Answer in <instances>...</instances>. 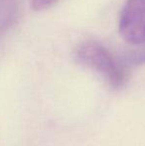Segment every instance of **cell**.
Instances as JSON below:
<instances>
[{
    "label": "cell",
    "mask_w": 145,
    "mask_h": 146,
    "mask_svg": "<svg viewBox=\"0 0 145 146\" xmlns=\"http://www.w3.org/2000/svg\"><path fill=\"white\" fill-rule=\"evenodd\" d=\"M75 57L77 63L97 72L114 90L123 88L128 80V73L121 61L99 43L87 41L77 47Z\"/></svg>",
    "instance_id": "1"
},
{
    "label": "cell",
    "mask_w": 145,
    "mask_h": 146,
    "mask_svg": "<svg viewBox=\"0 0 145 146\" xmlns=\"http://www.w3.org/2000/svg\"><path fill=\"white\" fill-rule=\"evenodd\" d=\"M124 66H139L145 64V50L134 52L124 57L123 61L121 62Z\"/></svg>",
    "instance_id": "4"
},
{
    "label": "cell",
    "mask_w": 145,
    "mask_h": 146,
    "mask_svg": "<svg viewBox=\"0 0 145 146\" xmlns=\"http://www.w3.org/2000/svg\"><path fill=\"white\" fill-rule=\"evenodd\" d=\"M55 2L57 0H31V6L35 11H41L52 6Z\"/></svg>",
    "instance_id": "5"
},
{
    "label": "cell",
    "mask_w": 145,
    "mask_h": 146,
    "mask_svg": "<svg viewBox=\"0 0 145 146\" xmlns=\"http://www.w3.org/2000/svg\"><path fill=\"white\" fill-rule=\"evenodd\" d=\"M21 0H0V39L16 23Z\"/></svg>",
    "instance_id": "3"
},
{
    "label": "cell",
    "mask_w": 145,
    "mask_h": 146,
    "mask_svg": "<svg viewBox=\"0 0 145 146\" xmlns=\"http://www.w3.org/2000/svg\"><path fill=\"white\" fill-rule=\"evenodd\" d=\"M119 33L132 45L145 43V0H127L119 17Z\"/></svg>",
    "instance_id": "2"
}]
</instances>
